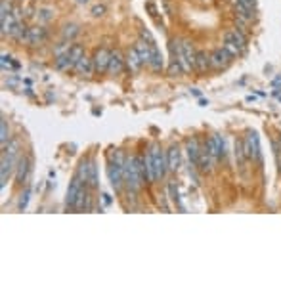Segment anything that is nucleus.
Returning <instances> with one entry per match:
<instances>
[{"mask_svg": "<svg viewBox=\"0 0 281 281\" xmlns=\"http://www.w3.org/2000/svg\"><path fill=\"white\" fill-rule=\"evenodd\" d=\"M86 184L82 182V180L78 178L77 174L73 176V180L69 182V187H67V195H65V207H71L73 209V205H75V201H77L78 193L82 191V187H85Z\"/></svg>", "mask_w": 281, "mask_h": 281, "instance_id": "8", "label": "nucleus"}, {"mask_svg": "<svg viewBox=\"0 0 281 281\" xmlns=\"http://www.w3.org/2000/svg\"><path fill=\"white\" fill-rule=\"evenodd\" d=\"M29 197H31V189H25L23 193H21L19 205H17V209H19V211H25V209H27V205H29Z\"/></svg>", "mask_w": 281, "mask_h": 281, "instance_id": "30", "label": "nucleus"}, {"mask_svg": "<svg viewBox=\"0 0 281 281\" xmlns=\"http://www.w3.org/2000/svg\"><path fill=\"white\" fill-rule=\"evenodd\" d=\"M168 193H171V199L174 201V203H180V199H178V187H176V184H174V182H171V184H168Z\"/></svg>", "mask_w": 281, "mask_h": 281, "instance_id": "32", "label": "nucleus"}, {"mask_svg": "<svg viewBox=\"0 0 281 281\" xmlns=\"http://www.w3.org/2000/svg\"><path fill=\"white\" fill-rule=\"evenodd\" d=\"M205 148H207V151L212 155V159L214 161H220V159H224V155H226V148H224V138L220 136V134H212L211 138L207 140V144H205Z\"/></svg>", "mask_w": 281, "mask_h": 281, "instance_id": "7", "label": "nucleus"}, {"mask_svg": "<svg viewBox=\"0 0 281 281\" xmlns=\"http://www.w3.org/2000/svg\"><path fill=\"white\" fill-rule=\"evenodd\" d=\"M153 46H155V44H149V42H146L144 39L136 40L134 48L138 50V54H140L144 65H149V62H151V52H153Z\"/></svg>", "mask_w": 281, "mask_h": 281, "instance_id": "13", "label": "nucleus"}, {"mask_svg": "<svg viewBox=\"0 0 281 281\" xmlns=\"http://www.w3.org/2000/svg\"><path fill=\"white\" fill-rule=\"evenodd\" d=\"M102 197H103V203H105V205H109V203H111V197L107 195V193H103Z\"/></svg>", "mask_w": 281, "mask_h": 281, "instance_id": "37", "label": "nucleus"}, {"mask_svg": "<svg viewBox=\"0 0 281 281\" xmlns=\"http://www.w3.org/2000/svg\"><path fill=\"white\" fill-rule=\"evenodd\" d=\"M245 151H247V157L249 161H257L260 163L262 161V151H260V140H258V134L255 130H249L247 138H245Z\"/></svg>", "mask_w": 281, "mask_h": 281, "instance_id": "3", "label": "nucleus"}, {"mask_svg": "<svg viewBox=\"0 0 281 281\" xmlns=\"http://www.w3.org/2000/svg\"><path fill=\"white\" fill-rule=\"evenodd\" d=\"M144 166H146V174H148V182H157V171H155V161H153V155H151V151L148 149V153H144Z\"/></svg>", "mask_w": 281, "mask_h": 281, "instance_id": "19", "label": "nucleus"}, {"mask_svg": "<svg viewBox=\"0 0 281 281\" xmlns=\"http://www.w3.org/2000/svg\"><path fill=\"white\" fill-rule=\"evenodd\" d=\"M272 86H281V75H279V77L273 78V80H272Z\"/></svg>", "mask_w": 281, "mask_h": 281, "instance_id": "35", "label": "nucleus"}, {"mask_svg": "<svg viewBox=\"0 0 281 281\" xmlns=\"http://www.w3.org/2000/svg\"><path fill=\"white\" fill-rule=\"evenodd\" d=\"M191 94H193V96H197V98H201V92H199V90H195V88L191 90Z\"/></svg>", "mask_w": 281, "mask_h": 281, "instance_id": "38", "label": "nucleus"}, {"mask_svg": "<svg viewBox=\"0 0 281 281\" xmlns=\"http://www.w3.org/2000/svg\"><path fill=\"white\" fill-rule=\"evenodd\" d=\"M234 2V12L237 17H241V19H245V21H252L255 19V8H249V6H245V4H241V2H237V0H232Z\"/></svg>", "mask_w": 281, "mask_h": 281, "instance_id": "18", "label": "nucleus"}, {"mask_svg": "<svg viewBox=\"0 0 281 281\" xmlns=\"http://www.w3.org/2000/svg\"><path fill=\"white\" fill-rule=\"evenodd\" d=\"M168 75H171V77H180V75H184V67H182L178 60H174V58H172L171 65H168Z\"/></svg>", "mask_w": 281, "mask_h": 281, "instance_id": "29", "label": "nucleus"}, {"mask_svg": "<svg viewBox=\"0 0 281 281\" xmlns=\"http://www.w3.org/2000/svg\"><path fill=\"white\" fill-rule=\"evenodd\" d=\"M212 163H214V159L212 155L207 151V148H203L201 151V157H199V163H197V168L199 172H211L212 171Z\"/></svg>", "mask_w": 281, "mask_h": 281, "instance_id": "20", "label": "nucleus"}, {"mask_svg": "<svg viewBox=\"0 0 281 281\" xmlns=\"http://www.w3.org/2000/svg\"><path fill=\"white\" fill-rule=\"evenodd\" d=\"M37 19H39L40 23L52 21V19H54V8H50V6H40V8L37 10Z\"/></svg>", "mask_w": 281, "mask_h": 281, "instance_id": "24", "label": "nucleus"}, {"mask_svg": "<svg viewBox=\"0 0 281 281\" xmlns=\"http://www.w3.org/2000/svg\"><path fill=\"white\" fill-rule=\"evenodd\" d=\"M166 163H168V171L176 172L180 166V148L176 144H172L168 151H166Z\"/></svg>", "mask_w": 281, "mask_h": 281, "instance_id": "17", "label": "nucleus"}, {"mask_svg": "<svg viewBox=\"0 0 281 281\" xmlns=\"http://www.w3.org/2000/svg\"><path fill=\"white\" fill-rule=\"evenodd\" d=\"M186 151H187V157H189V163H191L197 168V163H199V157H201V151H203V148L199 146V140H197L195 136L187 140Z\"/></svg>", "mask_w": 281, "mask_h": 281, "instance_id": "11", "label": "nucleus"}, {"mask_svg": "<svg viewBox=\"0 0 281 281\" xmlns=\"http://www.w3.org/2000/svg\"><path fill=\"white\" fill-rule=\"evenodd\" d=\"M149 151H151L153 161H155L157 178H159V180L164 178V174H166V171H168V163H166V151H163L159 144H151V146H149Z\"/></svg>", "mask_w": 281, "mask_h": 281, "instance_id": "4", "label": "nucleus"}, {"mask_svg": "<svg viewBox=\"0 0 281 281\" xmlns=\"http://www.w3.org/2000/svg\"><path fill=\"white\" fill-rule=\"evenodd\" d=\"M235 161L237 164L245 168V164L249 161V157H247V151H245V142L243 140H235Z\"/></svg>", "mask_w": 281, "mask_h": 281, "instance_id": "21", "label": "nucleus"}, {"mask_svg": "<svg viewBox=\"0 0 281 281\" xmlns=\"http://www.w3.org/2000/svg\"><path fill=\"white\" fill-rule=\"evenodd\" d=\"M247 44H249V37H247V33L243 31V29H239V27L228 29V31L224 33V37H222V48H224L234 60L235 58H239V55L247 50Z\"/></svg>", "mask_w": 281, "mask_h": 281, "instance_id": "1", "label": "nucleus"}, {"mask_svg": "<svg viewBox=\"0 0 281 281\" xmlns=\"http://www.w3.org/2000/svg\"><path fill=\"white\" fill-rule=\"evenodd\" d=\"M211 69H216V71H222V69H228L232 62H234V58L228 54L224 48H214L211 54Z\"/></svg>", "mask_w": 281, "mask_h": 281, "instance_id": "5", "label": "nucleus"}, {"mask_svg": "<svg viewBox=\"0 0 281 281\" xmlns=\"http://www.w3.org/2000/svg\"><path fill=\"white\" fill-rule=\"evenodd\" d=\"M78 33H80V29H78L77 23H67V25H63L62 37H63V40H69V42H71V40L77 37Z\"/></svg>", "mask_w": 281, "mask_h": 281, "instance_id": "25", "label": "nucleus"}, {"mask_svg": "<svg viewBox=\"0 0 281 281\" xmlns=\"http://www.w3.org/2000/svg\"><path fill=\"white\" fill-rule=\"evenodd\" d=\"M207 69H211V55L207 54L205 50H197L195 54V73L203 75Z\"/></svg>", "mask_w": 281, "mask_h": 281, "instance_id": "15", "label": "nucleus"}, {"mask_svg": "<svg viewBox=\"0 0 281 281\" xmlns=\"http://www.w3.org/2000/svg\"><path fill=\"white\" fill-rule=\"evenodd\" d=\"M73 71L77 73L78 77H85V78H90L92 77V73H96V69H94V62L92 58H88V55H82L80 60H78V63L73 67Z\"/></svg>", "mask_w": 281, "mask_h": 281, "instance_id": "9", "label": "nucleus"}, {"mask_svg": "<svg viewBox=\"0 0 281 281\" xmlns=\"http://www.w3.org/2000/svg\"><path fill=\"white\" fill-rule=\"evenodd\" d=\"M10 142V130H8V121L2 117L0 121V144H2V148L6 146Z\"/></svg>", "mask_w": 281, "mask_h": 281, "instance_id": "28", "label": "nucleus"}, {"mask_svg": "<svg viewBox=\"0 0 281 281\" xmlns=\"http://www.w3.org/2000/svg\"><path fill=\"white\" fill-rule=\"evenodd\" d=\"M90 163H92V159H82L80 163H78V168H77V176L82 182L86 184V180H88V172H90Z\"/></svg>", "mask_w": 281, "mask_h": 281, "instance_id": "27", "label": "nucleus"}, {"mask_svg": "<svg viewBox=\"0 0 281 281\" xmlns=\"http://www.w3.org/2000/svg\"><path fill=\"white\" fill-rule=\"evenodd\" d=\"M29 171H31V159L27 155L19 157L17 159V166H16V182L17 184H25V180L29 176Z\"/></svg>", "mask_w": 281, "mask_h": 281, "instance_id": "10", "label": "nucleus"}, {"mask_svg": "<svg viewBox=\"0 0 281 281\" xmlns=\"http://www.w3.org/2000/svg\"><path fill=\"white\" fill-rule=\"evenodd\" d=\"M100 186V180H98V166H96V163H90V172H88V180H86V187L88 189H96V187Z\"/></svg>", "mask_w": 281, "mask_h": 281, "instance_id": "22", "label": "nucleus"}, {"mask_svg": "<svg viewBox=\"0 0 281 281\" xmlns=\"http://www.w3.org/2000/svg\"><path fill=\"white\" fill-rule=\"evenodd\" d=\"M279 102H281V96H279Z\"/></svg>", "mask_w": 281, "mask_h": 281, "instance_id": "40", "label": "nucleus"}, {"mask_svg": "<svg viewBox=\"0 0 281 281\" xmlns=\"http://www.w3.org/2000/svg\"><path fill=\"white\" fill-rule=\"evenodd\" d=\"M85 55V48L80 46V44H73L71 46V50H69V63H71V69L75 67L78 63V60Z\"/></svg>", "mask_w": 281, "mask_h": 281, "instance_id": "23", "label": "nucleus"}, {"mask_svg": "<svg viewBox=\"0 0 281 281\" xmlns=\"http://www.w3.org/2000/svg\"><path fill=\"white\" fill-rule=\"evenodd\" d=\"M88 2H90V0H75V4H77V6H86Z\"/></svg>", "mask_w": 281, "mask_h": 281, "instance_id": "36", "label": "nucleus"}, {"mask_svg": "<svg viewBox=\"0 0 281 281\" xmlns=\"http://www.w3.org/2000/svg\"><path fill=\"white\" fill-rule=\"evenodd\" d=\"M126 159L128 157L117 149L113 151L109 157V166H107V174H109V184L115 191H121L123 186H125V164H126Z\"/></svg>", "mask_w": 281, "mask_h": 281, "instance_id": "2", "label": "nucleus"}, {"mask_svg": "<svg viewBox=\"0 0 281 281\" xmlns=\"http://www.w3.org/2000/svg\"><path fill=\"white\" fill-rule=\"evenodd\" d=\"M92 62H94V69L98 75H103L109 71V62H111V52L107 48H98L92 55Z\"/></svg>", "mask_w": 281, "mask_h": 281, "instance_id": "6", "label": "nucleus"}, {"mask_svg": "<svg viewBox=\"0 0 281 281\" xmlns=\"http://www.w3.org/2000/svg\"><path fill=\"white\" fill-rule=\"evenodd\" d=\"M46 37H48L46 29L37 25V27H31V29H29V35H27V42H29L31 46H39V44H42V42L46 40Z\"/></svg>", "mask_w": 281, "mask_h": 281, "instance_id": "14", "label": "nucleus"}, {"mask_svg": "<svg viewBox=\"0 0 281 281\" xmlns=\"http://www.w3.org/2000/svg\"><path fill=\"white\" fill-rule=\"evenodd\" d=\"M125 63H126V58H123V54L119 50H113L111 52V62H109V75H121V71L125 69Z\"/></svg>", "mask_w": 281, "mask_h": 281, "instance_id": "12", "label": "nucleus"}, {"mask_svg": "<svg viewBox=\"0 0 281 281\" xmlns=\"http://www.w3.org/2000/svg\"><path fill=\"white\" fill-rule=\"evenodd\" d=\"M90 14H92V17H102L105 14V6L103 4H96Z\"/></svg>", "mask_w": 281, "mask_h": 281, "instance_id": "33", "label": "nucleus"}, {"mask_svg": "<svg viewBox=\"0 0 281 281\" xmlns=\"http://www.w3.org/2000/svg\"><path fill=\"white\" fill-rule=\"evenodd\" d=\"M10 60H12V58H10L8 54H2V69L4 71H6V67L10 65Z\"/></svg>", "mask_w": 281, "mask_h": 281, "instance_id": "34", "label": "nucleus"}, {"mask_svg": "<svg viewBox=\"0 0 281 281\" xmlns=\"http://www.w3.org/2000/svg\"><path fill=\"white\" fill-rule=\"evenodd\" d=\"M279 149H281V134H279Z\"/></svg>", "mask_w": 281, "mask_h": 281, "instance_id": "39", "label": "nucleus"}, {"mask_svg": "<svg viewBox=\"0 0 281 281\" xmlns=\"http://www.w3.org/2000/svg\"><path fill=\"white\" fill-rule=\"evenodd\" d=\"M149 67H151V71H161V69H163V55H161V52L157 50V46H153Z\"/></svg>", "mask_w": 281, "mask_h": 281, "instance_id": "26", "label": "nucleus"}, {"mask_svg": "<svg viewBox=\"0 0 281 281\" xmlns=\"http://www.w3.org/2000/svg\"><path fill=\"white\" fill-rule=\"evenodd\" d=\"M12 14V6H10L8 0H2V10H0V19H4V17H8Z\"/></svg>", "mask_w": 281, "mask_h": 281, "instance_id": "31", "label": "nucleus"}, {"mask_svg": "<svg viewBox=\"0 0 281 281\" xmlns=\"http://www.w3.org/2000/svg\"><path fill=\"white\" fill-rule=\"evenodd\" d=\"M126 65H128L130 73H138V71L142 69L144 62H142V58L136 48H130V50H128V54H126Z\"/></svg>", "mask_w": 281, "mask_h": 281, "instance_id": "16", "label": "nucleus"}]
</instances>
